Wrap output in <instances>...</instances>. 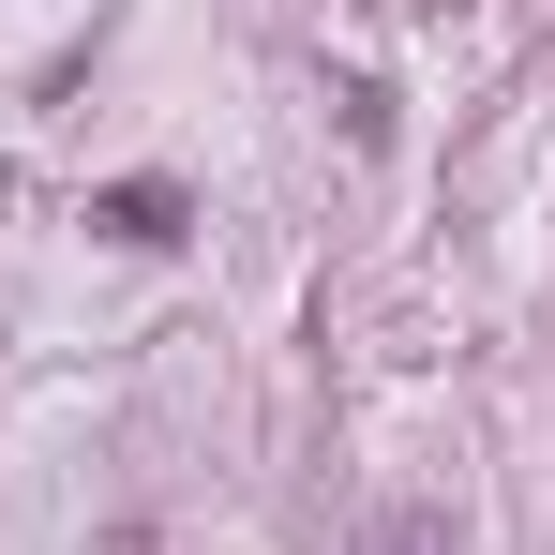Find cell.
Listing matches in <instances>:
<instances>
[{
    "label": "cell",
    "mask_w": 555,
    "mask_h": 555,
    "mask_svg": "<svg viewBox=\"0 0 555 555\" xmlns=\"http://www.w3.org/2000/svg\"><path fill=\"white\" fill-rule=\"evenodd\" d=\"M91 225H105V241H151V256H166V241H181V195H166V181H120Z\"/></svg>",
    "instance_id": "obj_1"
}]
</instances>
